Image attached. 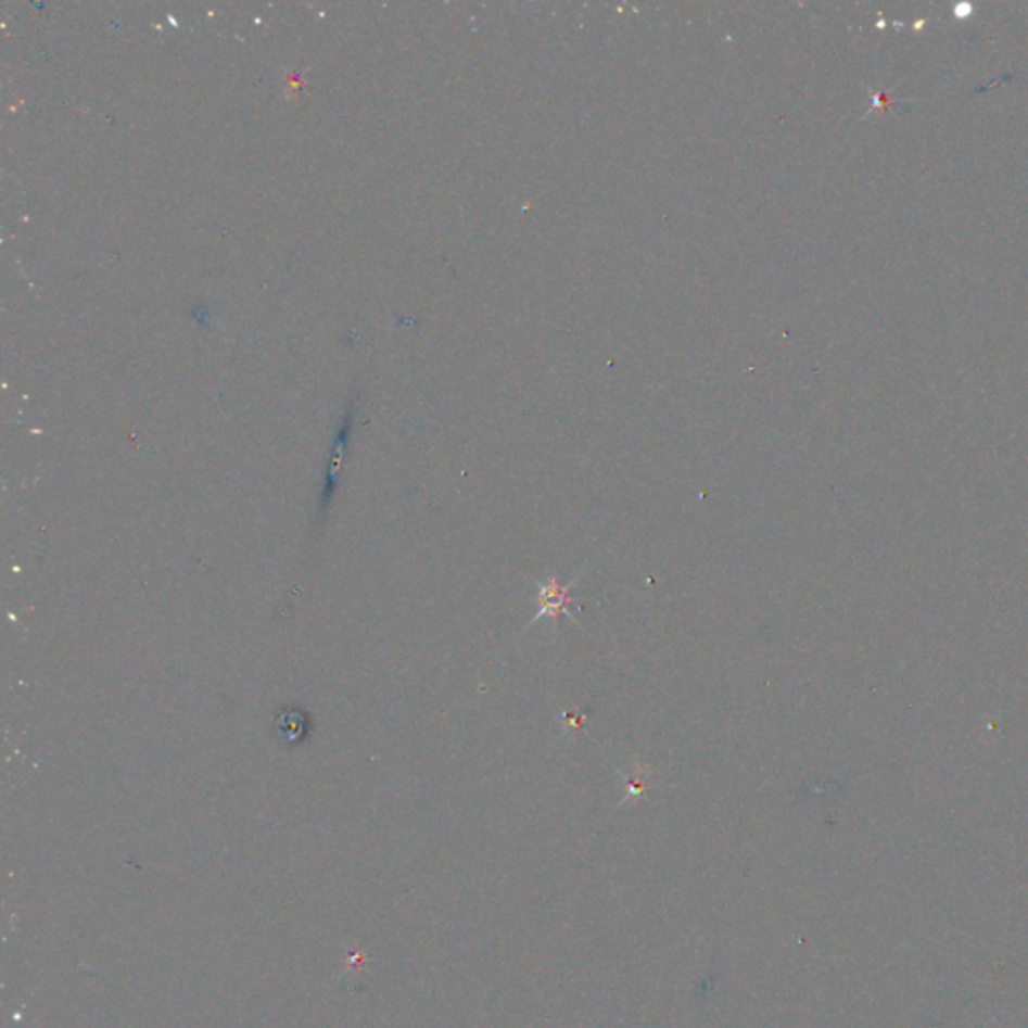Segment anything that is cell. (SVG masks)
<instances>
[{
    "label": "cell",
    "mask_w": 1028,
    "mask_h": 1028,
    "mask_svg": "<svg viewBox=\"0 0 1028 1028\" xmlns=\"http://www.w3.org/2000/svg\"><path fill=\"white\" fill-rule=\"evenodd\" d=\"M583 573L574 574L571 579L569 585L561 587L559 585V576L557 574H548L545 581L536 583V595H534V602H536V613H534L533 619L526 623V627H533L534 623L543 621V619H548L555 627H559V617L564 614L569 619H573V611H571V605L576 602V599H573L571 591L576 587V583L581 581Z\"/></svg>",
    "instance_id": "cell-1"
},
{
    "label": "cell",
    "mask_w": 1028,
    "mask_h": 1028,
    "mask_svg": "<svg viewBox=\"0 0 1028 1028\" xmlns=\"http://www.w3.org/2000/svg\"><path fill=\"white\" fill-rule=\"evenodd\" d=\"M653 767L645 763H631V770L625 772L621 770L619 775L625 786V796L619 801V805H625L629 801L642 800L643 794L649 789V779L653 775Z\"/></svg>",
    "instance_id": "cell-2"
},
{
    "label": "cell",
    "mask_w": 1028,
    "mask_h": 1028,
    "mask_svg": "<svg viewBox=\"0 0 1028 1028\" xmlns=\"http://www.w3.org/2000/svg\"><path fill=\"white\" fill-rule=\"evenodd\" d=\"M587 711H564L561 715L562 732L564 737L576 734L583 729V723L587 722Z\"/></svg>",
    "instance_id": "cell-3"
}]
</instances>
